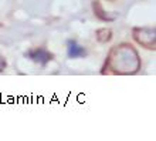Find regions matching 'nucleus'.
I'll use <instances>...</instances> for the list:
<instances>
[{"mask_svg":"<svg viewBox=\"0 0 156 141\" xmlns=\"http://www.w3.org/2000/svg\"><path fill=\"white\" fill-rule=\"evenodd\" d=\"M139 69L140 58L138 51L131 44L123 43L111 50L102 69V74H105L107 70H111L114 74H135Z\"/></svg>","mask_w":156,"mask_h":141,"instance_id":"f257e3e1","label":"nucleus"},{"mask_svg":"<svg viewBox=\"0 0 156 141\" xmlns=\"http://www.w3.org/2000/svg\"><path fill=\"white\" fill-rule=\"evenodd\" d=\"M135 42L148 50L156 49V30L155 27H135L132 30Z\"/></svg>","mask_w":156,"mask_h":141,"instance_id":"f03ea898","label":"nucleus"},{"mask_svg":"<svg viewBox=\"0 0 156 141\" xmlns=\"http://www.w3.org/2000/svg\"><path fill=\"white\" fill-rule=\"evenodd\" d=\"M26 57H29L31 61L34 63H38L41 66H45L48 61H51L54 58V54L47 51L43 47H38V49H33V50H29L26 53Z\"/></svg>","mask_w":156,"mask_h":141,"instance_id":"7ed1b4c3","label":"nucleus"},{"mask_svg":"<svg viewBox=\"0 0 156 141\" xmlns=\"http://www.w3.org/2000/svg\"><path fill=\"white\" fill-rule=\"evenodd\" d=\"M92 10H94L95 17H98L99 20L102 21H114L116 19V14H108V12H105L102 7V4L99 0H94L92 2Z\"/></svg>","mask_w":156,"mask_h":141,"instance_id":"20e7f679","label":"nucleus"},{"mask_svg":"<svg viewBox=\"0 0 156 141\" xmlns=\"http://www.w3.org/2000/svg\"><path fill=\"white\" fill-rule=\"evenodd\" d=\"M67 53L70 58H77V57H84L87 54L85 49L82 46H80L75 42H68V47H67Z\"/></svg>","mask_w":156,"mask_h":141,"instance_id":"39448f33","label":"nucleus"},{"mask_svg":"<svg viewBox=\"0 0 156 141\" xmlns=\"http://www.w3.org/2000/svg\"><path fill=\"white\" fill-rule=\"evenodd\" d=\"M95 37L99 43H108L112 39V30L111 29H98L95 32Z\"/></svg>","mask_w":156,"mask_h":141,"instance_id":"423d86ee","label":"nucleus"},{"mask_svg":"<svg viewBox=\"0 0 156 141\" xmlns=\"http://www.w3.org/2000/svg\"><path fill=\"white\" fill-rule=\"evenodd\" d=\"M6 66H7V63H6V60H4V57H2L0 56V73L6 69Z\"/></svg>","mask_w":156,"mask_h":141,"instance_id":"0eeeda50","label":"nucleus"},{"mask_svg":"<svg viewBox=\"0 0 156 141\" xmlns=\"http://www.w3.org/2000/svg\"><path fill=\"white\" fill-rule=\"evenodd\" d=\"M109 2H114V0H109Z\"/></svg>","mask_w":156,"mask_h":141,"instance_id":"6e6552de","label":"nucleus"}]
</instances>
